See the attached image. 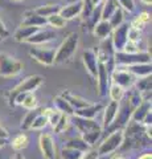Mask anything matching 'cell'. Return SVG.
Here are the masks:
<instances>
[{"label": "cell", "mask_w": 152, "mask_h": 159, "mask_svg": "<svg viewBox=\"0 0 152 159\" xmlns=\"http://www.w3.org/2000/svg\"><path fill=\"white\" fill-rule=\"evenodd\" d=\"M80 43V36L76 32L69 33L65 37V40L61 43V45L56 49V56H54V64H62L67 61L73 54L76 53Z\"/></svg>", "instance_id": "6da1fadb"}, {"label": "cell", "mask_w": 152, "mask_h": 159, "mask_svg": "<svg viewBox=\"0 0 152 159\" xmlns=\"http://www.w3.org/2000/svg\"><path fill=\"white\" fill-rule=\"evenodd\" d=\"M73 123L76 125L77 130L82 134H86L89 131H94V130H102L101 125L98 123L97 121H94V119H86V118H80V117H76L73 116Z\"/></svg>", "instance_id": "7c38bea8"}, {"label": "cell", "mask_w": 152, "mask_h": 159, "mask_svg": "<svg viewBox=\"0 0 152 159\" xmlns=\"http://www.w3.org/2000/svg\"><path fill=\"white\" fill-rule=\"evenodd\" d=\"M101 20H102V3L97 4V6L93 8V11L89 15V17L86 19V23H87V25H89V28L93 29L95 27V24L99 23Z\"/></svg>", "instance_id": "d4e9b609"}, {"label": "cell", "mask_w": 152, "mask_h": 159, "mask_svg": "<svg viewBox=\"0 0 152 159\" xmlns=\"http://www.w3.org/2000/svg\"><path fill=\"white\" fill-rule=\"evenodd\" d=\"M138 159H152V155H151V152H145L143 155H140Z\"/></svg>", "instance_id": "f6af8a7d"}, {"label": "cell", "mask_w": 152, "mask_h": 159, "mask_svg": "<svg viewBox=\"0 0 152 159\" xmlns=\"http://www.w3.org/2000/svg\"><path fill=\"white\" fill-rule=\"evenodd\" d=\"M110 81L114 84V85H118L122 89L127 90V89L134 88L136 78L132 76L124 66H116L114 70L110 73Z\"/></svg>", "instance_id": "8992f818"}, {"label": "cell", "mask_w": 152, "mask_h": 159, "mask_svg": "<svg viewBox=\"0 0 152 159\" xmlns=\"http://www.w3.org/2000/svg\"><path fill=\"white\" fill-rule=\"evenodd\" d=\"M11 145H12L13 150L21 151L28 146V137L25 135V134H17L16 137H13Z\"/></svg>", "instance_id": "f1b7e54d"}, {"label": "cell", "mask_w": 152, "mask_h": 159, "mask_svg": "<svg viewBox=\"0 0 152 159\" xmlns=\"http://www.w3.org/2000/svg\"><path fill=\"white\" fill-rule=\"evenodd\" d=\"M103 0H91V3H93V6H97V4H99V3H102Z\"/></svg>", "instance_id": "681fc988"}, {"label": "cell", "mask_w": 152, "mask_h": 159, "mask_svg": "<svg viewBox=\"0 0 152 159\" xmlns=\"http://www.w3.org/2000/svg\"><path fill=\"white\" fill-rule=\"evenodd\" d=\"M151 111V101H141L138 106L134 109V111L131 114V119L130 121L138 122V123H143L145 116Z\"/></svg>", "instance_id": "2e32d148"}, {"label": "cell", "mask_w": 152, "mask_h": 159, "mask_svg": "<svg viewBox=\"0 0 152 159\" xmlns=\"http://www.w3.org/2000/svg\"><path fill=\"white\" fill-rule=\"evenodd\" d=\"M61 97L63 99H66V101L69 102V105L74 109V110H77V109H82V107H85L87 105H90V102L87 101V99L82 98V97H78V96H74V94L70 93V92H63L61 94Z\"/></svg>", "instance_id": "ffe728a7"}, {"label": "cell", "mask_w": 152, "mask_h": 159, "mask_svg": "<svg viewBox=\"0 0 152 159\" xmlns=\"http://www.w3.org/2000/svg\"><path fill=\"white\" fill-rule=\"evenodd\" d=\"M44 78L41 76H38V74H33V76H29L27 77L25 80H23V81L19 84L17 86H15L11 93H9V97H8V103L11 106H15V99L19 94L21 93H32L33 90H36L42 84Z\"/></svg>", "instance_id": "3957f363"}, {"label": "cell", "mask_w": 152, "mask_h": 159, "mask_svg": "<svg viewBox=\"0 0 152 159\" xmlns=\"http://www.w3.org/2000/svg\"><path fill=\"white\" fill-rule=\"evenodd\" d=\"M38 146L42 157L45 159H54L56 158V145L54 139L49 133H41L38 137Z\"/></svg>", "instance_id": "9c48e42d"}, {"label": "cell", "mask_w": 152, "mask_h": 159, "mask_svg": "<svg viewBox=\"0 0 152 159\" xmlns=\"http://www.w3.org/2000/svg\"><path fill=\"white\" fill-rule=\"evenodd\" d=\"M60 9H61V7L57 6V4H46V6H41V7L36 8L35 12L37 15H40V16L46 19L49 16H52V15L58 13V12H60Z\"/></svg>", "instance_id": "4316f807"}, {"label": "cell", "mask_w": 152, "mask_h": 159, "mask_svg": "<svg viewBox=\"0 0 152 159\" xmlns=\"http://www.w3.org/2000/svg\"><path fill=\"white\" fill-rule=\"evenodd\" d=\"M102 110V105L101 103H90L82 109H77L74 110V114L73 116L80 117V118H86V119H94V117L98 113Z\"/></svg>", "instance_id": "e0dca14e"}, {"label": "cell", "mask_w": 152, "mask_h": 159, "mask_svg": "<svg viewBox=\"0 0 152 159\" xmlns=\"http://www.w3.org/2000/svg\"><path fill=\"white\" fill-rule=\"evenodd\" d=\"M65 147H70V148H74V150L77 151H80V152H85L87 151L90 148V146L87 145V143L83 141V139L81 137H78V138H72L69 139L66 143H65Z\"/></svg>", "instance_id": "484cf974"}, {"label": "cell", "mask_w": 152, "mask_h": 159, "mask_svg": "<svg viewBox=\"0 0 152 159\" xmlns=\"http://www.w3.org/2000/svg\"><path fill=\"white\" fill-rule=\"evenodd\" d=\"M12 159H24V157H23V154H20V152H17L16 155H15Z\"/></svg>", "instance_id": "7dc6e473"}, {"label": "cell", "mask_w": 152, "mask_h": 159, "mask_svg": "<svg viewBox=\"0 0 152 159\" xmlns=\"http://www.w3.org/2000/svg\"><path fill=\"white\" fill-rule=\"evenodd\" d=\"M6 143H7L6 139H2V138H0V148L4 147V145H6Z\"/></svg>", "instance_id": "c3c4849f"}, {"label": "cell", "mask_w": 152, "mask_h": 159, "mask_svg": "<svg viewBox=\"0 0 152 159\" xmlns=\"http://www.w3.org/2000/svg\"><path fill=\"white\" fill-rule=\"evenodd\" d=\"M21 106H24L28 110H33V109H36L38 106V101L36 96L33 93H27L25 97H24L23 102H21Z\"/></svg>", "instance_id": "836d02e7"}, {"label": "cell", "mask_w": 152, "mask_h": 159, "mask_svg": "<svg viewBox=\"0 0 152 159\" xmlns=\"http://www.w3.org/2000/svg\"><path fill=\"white\" fill-rule=\"evenodd\" d=\"M134 86H135L136 90L140 92L141 94L151 93V76L141 77V78H136Z\"/></svg>", "instance_id": "83f0119b"}, {"label": "cell", "mask_w": 152, "mask_h": 159, "mask_svg": "<svg viewBox=\"0 0 152 159\" xmlns=\"http://www.w3.org/2000/svg\"><path fill=\"white\" fill-rule=\"evenodd\" d=\"M38 29H41V28H37V27H24V25H20L17 29H16V32H15V40L16 41H27V40L33 36Z\"/></svg>", "instance_id": "7402d4cb"}, {"label": "cell", "mask_w": 152, "mask_h": 159, "mask_svg": "<svg viewBox=\"0 0 152 159\" xmlns=\"http://www.w3.org/2000/svg\"><path fill=\"white\" fill-rule=\"evenodd\" d=\"M109 96L111 98V101L120 102L122 99H123V97H124V89H122L120 86L112 84L111 86H109Z\"/></svg>", "instance_id": "1f68e13d"}, {"label": "cell", "mask_w": 152, "mask_h": 159, "mask_svg": "<svg viewBox=\"0 0 152 159\" xmlns=\"http://www.w3.org/2000/svg\"><path fill=\"white\" fill-rule=\"evenodd\" d=\"M29 54L42 65L50 66L54 64V56H56V49L54 48H42L38 45H33L29 49Z\"/></svg>", "instance_id": "ba28073f"}, {"label": "cell", "mask_w": 152, "mask_h": 159, "mask_svg": "<svg viewBox=\"0 0 152 159\" xmlns=\"http://www.w3.org/2000/svg\"><path fill=\"white\" fill-rule=\"evenodd\" d=\"M123 19H124L123 9H122L120 7H118L115 11H114V13H112L111 16H110V19L107 20V21L110 23V25L112 27V29H114V28H116V27H119L122 23H124Z\"/></svg>", "instance_id": "f546056e"}, {"label": "cell", "mask_w": 152, "mask_h": 159, "mask_svg": "<svg viewBox=\"0 0 152 159\" xmlns=\"http://www.w3.org/2000/svg\"><path fill=\"white\" fill-rule=\"evenodd\" d=\"M57 37V34L54 31H50V29H38V31L31 36L25 43H29V44H33V45H42L45 43H49L52 40H54Z\"/></svg>", "instance_id": "4fadbf2b"}, {"label": "cell", "mask_w": 152, "mask_h": 159, "mask_svg": "<svg viewBox=\"0 0 152 159\" xmlns=\"http://www.w3.org/2000/svg\"><path fill=\"white\" fill-rule=\"evenodd\" d=\"M8 137H9L8 131H7L2 125H0V138H2V139H6V141H7V138H8Z\"/></svg>", "instance_id": "ee69618b"}, {"label": "cell", "mask_w": 152, "mask_h": 159, "mask_svg": "<svg viewBox=\"0 0 152 159\" xmlns=\"http://www.w3.org/2000/svg\"><path fill=\"white\" fill-rule=\"evenodd\" d=\"M9 36V32H8V29L7 27L4 25V23L0 20V40H4V39H7Z\"/></svg>", "instance_id": "7bdbcfd3"}, {"label": "cell", "mask_w": 152, "mask_h": 159, "mask_svg": "<svg viewBox=\"0 0 152 159\" xmlns=\"http://www.w3.org/2000/svg\"><path fill=\"white\" fill-rule=\"evenodd\" d=\"M102 131L103 130H94V131H89V133H86V134H82L81 138L85 141L87 145H89L90 147H93L97 143V141L101 138L102 135Z\"/></svg>", "instance_id": "d6a6232c"}, {"label": "cell", "mask_w": 152, "mask_h": 159, "mask_svg": "<svg viewBox=\"0 0 152 159\" xmlns=\"http://www.w3.org/2000/svg\"><path fill=\"white\" fill-rule=\"evenodd\" d=\"M23 70V64L6 53H0V76L15 77Z\"/></svg>", "instance_id": "5b68a950"}, {"label": "cell", "mask_w": 152, "mask_h": 159, "mask_svg": "<svg viewBox=\"0 0 152 159\" xmlns=\"http://www.w3.org/2000/svg\"><path fill=\"white\" fill-rule=\"evenodd\" d=\"M41 111H42V107H36V109H33V110H29V111L25 114V117L23 118V121H21V125H20L21 130H23V131L31 130V126H32L33 121L36 119L37 116H40Z\"/></svg>", "instance_id": "603a6c76"}, {"label": "cell", "mask_w": 152, "mask_h": 159, "mask_svg": "<svg viewBox=\"0 0 152 159\" xmlns=\"http://www.w3.org/2000/svg\"><path fill=\"white\" fill-rule=\"evenodd\" d=\"M69 122H70L69 116H66V114H61V117H60V119H58L57 125L53 127V130H54L56 134H61V133H63L66 130L67 126H69Z\"/></svg>", "instance_id": "8d00e7d4"}, {"label": "cell", "mask_w": 152, "mask_h": 159, "mask_svg": "<svg viewBox=\"0 0 152 159\" xmlns=\"http://www.w3.org/2000/svg\"><path fill=\"white\" fill-rule=\"evenodd\" d=\"M48 126V117L41 111L40 116H37L36 119L33 121L32 126H31V130H42Z\"/></svg>", "instance_id": "d590c367"}, {"label": "cell", "mask_w": 152, "mask_h": 159, "mask_svg": "<svg viewBox=\"0 0 152 159\" xmlns=\"http://www.w3.org/2000/svg\"><path fill=\"white\" fill-rule=\"evenodd\" d=\"M94 7L95 6H93L91 0H82V12H81V15L83 16V19L86 20L87 17H89V15L91 13Z\"/></svg>", "instance_id": "ab89813d"}, {"label": "cell", "mask_w": 152, "mask_h": 159, "mask_svg": "<svg viewBox=\"0 0 152 159\" xmlns=\"http://www.w3.org/2000/svg\"><path fill=\"white\" fill-rule=\"evenodd\" d=\"M21 25L24 27H37V28H41L44 25H48L46 24V19L37 15L35 11H31V12H27L25 16H24V20L21 21Z\"/></svg>", "instance_id": "ac0fdd59"}, {"label": "cell", "mask_w": 152, "mask_h": 159, "mask_svg": "<svg viewBox=\"0 0 152 159\" xmlns=\"http://www.w3.org/2000/svg\"><path fill=\"white\" fill-rule=\"evenodd\" d=\"M124 142V133L123 130H114L107 138H105L102 143L98 146V154L101 155H110L115 152Z\"/></svg>", "instance_id": "277c9868"}, {"label": "cell", "mask_w": 152, "mask_h": 159, "mask_svg": "<svg viewBox=\"0 0 152 159\" xmlns=\"http://www.w3.org/2000/svg\"><path fill=\"white\" fill-rule=\"evenodd\" d=\"M135 78H141V77H147L151 76L152 73V66L151 62L148 64H136V65H131V66H124Z\"/></svg>", "instance_id": "d6986e66"}, {"label": "cell", "mask_w": 152, "mask_h": 159, "mask_svg": "<svg viewBox=\"0 0 152 159\" xmlns=\"http://www.w3.org/2000/svg\"><path fill=\"white\" fill-rule=\"evenodd\" d=\"M118 109H119V102L115 101H110V103L105 107L103 111V122H102V130H107L112 123H114L116 114H118Z\"/></svg>", "instance_id": "5bb4252c"}, {"label": "cell", "mask_w": 152, "mask_h": 159, "mask_svg": "<svg viewBox=\"0 0 152 159\" xmlns=\"http://www.w3.org/2000/svg\"><path fill=\"white\" fill-rule=\"evenodd\" d=\"M131 27L130 23H122L119 27L112 29L111 33V45L114 52H122L126 47V44L128 43V29Z\"/></svg>", "instance_id": "52a82bcc"}, {"label": "cell", "mask_w": 152, "mask_h": 159, "mask_svg": "<svg viewBox=\"0 0 152 159\" xmlns=\"http://www.w3.org/2000/svg\"><path fill=\"white\" fill-rule=\"evenodd\" d=\"M151 21V16H150V13H147V12H141L140 15H138V17H136L134 21L130 23L131 24V27H134V28H138V29H143L147 24H148Z\"/></svg>", "instance_id": "4dcf8cb0"}, {"label": "cell", "mask_w": 152, "mask_h": 159, "mask_svg": "<svg viewBox=\"0 0 152 159\" xmlns=\"http://www.w3.org/2000/svg\"><path fill=\"white\" fill-rule=\"evenodd\" d=\"M112 60L118 66H131L136 64H148L151 62V53L147 51H140L136 53H126V52H114Z\"/></svg>", "instance_id": "7a4b0ae2"}, {"label": "cell", "mask_w": 152, "mask_h": 159, "mask_svg": "<svg viewBox=\"0 0 152 159\" xmlns=\"http://www.w3.org/2000/svg\"><path fill=\"white\" fill-rule=\"evenodd\" d=\"M140 40H141V31L140 29L130 27V29H128V41L134 43V44H138Z\"/></svg>", "instance_id": "f35d334b"}, {"label": "cell", "mask_w": 152, "mask_h": 159, "mask_svg": "<svg viewBox=\"0 0 152 159\" xmlns=\"http://www.w3.org/2000/svg\"><path fill=\"white\" fill-rule=\"evenodd\" d=\"M82 152L74 150V148L70 147H62L61 150V159H81Z\"/></svg>", "instance_id": "74e56055"}, {"label": "cell", "mask_w": 152, "mask_h": 159, "mask_svg": "<svg viewBox=\"0 0 152 159\" xmlns=\"http://www.w3.org/2000/svg\"><path fill=\"white\" fill-rule=\"evenodd\" d=\"M97 80H98V88H99V96L101 97L107 96L110 86V70L103 62H98Z\"/></svg>", "instance_id": "30bf717a"}, {"label": "cell", "mask_w": 152, "mask_h": 159, "mask_svg": "<svg viewBox=\"0 0 152 159\" xmlns=\"http://www.w3.org/2000/svg\"><path fill=\"white\" fill-rule=\"evenodd\" d=\"M46 24L53 28H63L66 25V20H63L58 13H54L52 16L46 17Z\"/></svg>", "instance_id": "e575fe53"}, {"label": "cell", "mask_w": 152, "mask_h": 159, "mask_svg": "<svg viewBox=\"0 0 152 159\" xmlns=\"http://www.w3.org/2000/svg\"><path fill=\"white\" fill-rule=\"evenodd\" d=\"M141 3H144V4H147V6H151L152 0H141Z\"/></svg>", "instance_id": "f907efd6"}, {"label": "cell", "mask_w": 152, "mask_h": 159, "mask_svg": "<svg viewBox=\"0 0 152 159\" xmlns=\"http://www.w3.org/2000/svg\"><path fill=\"white\" fill-rule=\"evenodd\" d=\"M81 12H82V0H78V2L70 3L65 7H61L58 15H60L63 20L67 21V20H72L77 16H80Z\"/></svg>", "instance_id": "9a60e30c"}, {"label": "cell", "mask_w": 152, "mask_h": 159, "mask_svg": "<svg viewBox=\"0 0 152 159\" xmlns=\"http://www.w3.org/2000/svg\"><path fill=\"white\" fill-rule=\"evenodd\" d=\"M15 2H23V0H15Z\"/></svg>", "instance_id": "816d5d0a"}, {"label": "cell", "mask_w": 152, "mask_h": 159, "mask_svg": "<svg viewBox=\"0 0 152 159\" xmlns=\"http://www.w3.org/2000/svg\"><path fill=\"white\" fill-rule=\"evenodd\" d=\"M116 3L122 9H126L127 12H132L135 9L134 0H116Z\"/></svg>", "instance_id": "60d3db41"}, {"label": "cell", "mask_w": 152, "mask_h": 159, "mask_svg": "<svg viewBox=\"0 0 152 159\" xmlns=\"http://www.w3.org/2000/svg\"><path fill=\"white\" fill-rule=\"evenodd\" d=\"M93 32H94V34H95L98 39L105 40V39H107L109 36H111L112 27L110 25V23L107 21V20H101V21L97 23L95 27L93 28Z\"/></svg>", "instance_id": "44dd1931"}, {"label": "cell", "mask_w": 152, "mask_h": 159, "mask_svg": "<svg viewBox=\"0 0 152 159\" xmlns=\"http://www.w3.org/2000/svg\"><path fill=\"white\" fill-rule=\"evenodd\" d=\"M53 102H54L56 110H58L62 114H66V116H69V117H73V114H74V109L69 105V102H67L66 99H63L61 96H57L54 99H53Z\"/></svg>", "instance_id": "cb8c5ba5"}, {"label": "cell", "mask_w": 152, "mask_h": 159, "mask_svg": "<svg viewBox=\"0 0 152 159\" xmlns=\"http://www.w3.org/2000/svg\"><path fill=\"white\" fill-rule=\"evenodd\" d=\"M82 61L85 65L87 73L90 74L93 78H97V72H98V57H97V52L89 49L82 53Z\"/></svg>", "instance_id": "8fae6325"}, {"label": "cell", "mask_w": 152, "mask_h": 159, "mask_svg": "<svg viewBox=\"0 0 152 159\" xmlns=\"http://www.w3.org/2000/svg\"><path fill=\"white\" fill-rule=\"evenodd\" d=\"M110 159H126V157L124 155H122V154H114Z\"/></svg>", "instance_id": "bcb514c9"}, {"label": "cell", "mask_w": 152, "mask_h": 159, "mask_svg": "<svg viewBox=\"0 0 152 159\" xmlns=\"http://www.w3.org/2000/svg\"><path fill=\"white\" fill-rule=\"evenodd\" d=\"M99 158V154H98V150L94 147H90L87 151H85L82 154L81 159H98Z\"/></svg>", "instance_id": "b9f144b4"}]
</instances>
